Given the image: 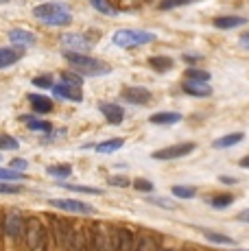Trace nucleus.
<instances>
[{"mask_svg":"<svg viewBox=\"0 0 249 251\" xmlns=\"http://www.w3.org/2000/svg\"><path fill=\"white\" fill-rule=\"evenodd\" d=\"M25 175L22 171H16V168H2L0 166V181H22Z\"/></svg>","mask_w":249,"mask_h":251,"instance_id":"obj_25","label":"nucleus"},{"mask_svg":"<svg viewBox=\"0 0 249 251\" xmlns=\"http://www.w3.org/2000/svg\"><path fill=\"white\" fill-rule=\"evenodd\" d=\"M133 188L140 192H153L155 190V183L149 181V179H142V177H138V179H133Z\"/></svg>","mask_w":249,"mask_h":251,"instance_id":"obj_33","label":"nucleus"},{"mask_svg":"<svg viewBox=\"0 0 249 251\" xmlns=\"http://www.w3.org/2000/svg\"><path fill=\"white\" fill-rule=\"evenodd\" d=\"M212 24L217 28H223V31H227V28H236V26H243V24H247V18H243V16H221V18H214Z\"/></svg>","mask_w":249,"mask_h":251,"instance_id":"obj_15","label":"nucleus"},{"mask_svg":"<svg viewBox=\"0 0 249 251\" xmlns=\"http://www.w3.org/2000/svg\"><path fill=\"white\" fill-rule=\"evenodd\" d=\"M28 100H31L33 109H35L37 114H49L52 109V100H49L46 96H40V94H31L28 96Z\"/></svg>","mask_w":249,"mask_h":251,"instance_id":"obj_20","label":"nucleus"},{"mask_svg":"<svg viewBox=\"0 0 249 251\" xmlns=\"http://www.w3.org/2000/svg\"><path fill=\"white\" fill-rule=\"evenodd\" d=\"M61 188L73 192H83V195H103L100 188H92V186H75V183H61Z\"/></svg>","mask_w":249,"mask_h":251,"instance_id":"obj_29","label":"nucleus"},{"mask_svg":"<svg viewBox=\"0 0 249 251\" xmlns=\"http://www.w3.org/2000/svg\"><path fill=\"white\" fill-rule=\"evenodd\" d=\"M232 203H234L232 195H219V197H214V199H210V205H212L214 210H225V207Z\"/></svg>","mask_w":249,"mask_h":251,"instance_id":"obj_31","label":"nucleus"},{"mask_svg":"<svg viewBox=\"0 0 249 251\" xmlns=\"http://www.w3.org/2000/svg\"><path fill=\"white\" fill-rule=\"evenodd\" d=\"M26 227V221L22 219L18 212H9L7 216H4V231H7L9 238L18 240L22 236V229Z\"/></svg>","mask_w":249,"mask_h":251,"instance_id":"obj_10","label":"nucleus"},{"mask_svg":"<svg viewBox=\"0 0 249 251\" xmlns=\"http://www.w3.org/2000/svg\"><path fill=\"white\" fill-rule=\"evenodd\" d=\"M181 90L190 96H210L212 94V88H210L208 81H193L186 79V83H181Z\"/></svg>","mask_w":249,"mask_h":251,"instance_id":"obj_13","label":"nucleus"},{"mask_svg":"<svg viewBox=\"0 0 249 251\" xmlns=\"http://www.w3.org/2000/svg\"><path fill=\"white\" fill-rule=\"evenodd\" d=\"M188 2H195V0H162L160 9H173V7H181V4H188Z\"/></svg>","mask_w":249,"mask_h":251,"instance_id":"obj_34","label":"nucleus"},{"mask_svg":"<svg viewBox=\"0 0 249 251\" xmlns=\"http://www.w3.org/2000/svg\"><path fill=\"white\" fill-rule=\"evenodd\" d=\"M61 46L66 48V52H83L88 55L90 48H92V42L88 40L81 33H68V35H61Z\"/></svg>","mask_w":249,"mask_h":251,"instance_id":"obj_6","label":"nucleus"},{"mask_svg":"<svg viewBox=\"0 0 249 251\" xmlns=\"http://www.w3.org/2000/svg\"><path fill=\"white\" fill-rule=\"evenodd\" d=\"M22 120H26V125L33 129V131H44V133H50V123H46V120H31L28 116H22Z\"/></svg>","mask_w":249,"mask_h":251,"instance_id":"obj_30","label":"nucleus"},{"mask_svg":"<svg viewBox=\"0 0 249 251\" xmlns=\"http://www.w3.org/2000/svg\"><path fill=\"white\" fill-rule=\"evenodd\" d=\"M92 243H94V249H97V251H109L107 245L112 243V240L105 236V231L100 229V227H94V238H92Z\"/></svg>","mask_w":249,"mask_h":251,"instance_id":"obj_24","label":"nucleus"},{"mask_svg":"<svg viewBox=\"0 0 249 251\" xmlns=\"http://www.w3.org/2000/svg\"><path fill=\"white\" fill-rule=\"evenodd\" d=\"M46 173L50 177H59V179H68L73 175V166L70 164H52V166H46Z\"/></svg>","mask_w":249,"mask_h":251,"instance_id":"obj_21","label":"nucleus"},{"mask_svg":"<svg viewBox=\"0 0 249 251\" xmlns=\"http://www.w3.org/2000/svg\"><path fill=\"white\" fill-rule=\"evenodd\" d=\"M241 166H243V168H249V155H245V157L241 160Z\"/></svg>","mask_w":249,"mask_h":251,"instance_id":"obj_43","label":"nucleus"},{"mask_svg":"<svg viewBox=\"0 0 249 251\" xmlns=\"http://www.w3.org/2000/svg\"><path fill=\"white\" fill-rule=\"evenodd\" d=\"M186 79H193V81H210V72H208V70H199V68H188V70H186Z\"/></svg>","mask_w":249,"mask_h":251,"instance_id":"obj_32","label":"nucleus"},{"mask_svg":"<svg viewBox=\"0 0 249 251\" xmlns=\"http://www.w3.org/2000/svg\"><path fill=\"white\" fill-rule=\"evenodd\" d=\"M243 138H245L243 131H234V133H227V136H223V138H217L212 142V147L214 149H229V147H234V144L243 142Z\"/></svg>","mask_w":249,"mask_h":251,"instance_id":"obj_16","label":"nucleus"},{"mask_svg":"<svg viewBox=\"0 0 249 251\" xmlns=\"http://www.w3.org/2000/svg\"><path fill=\"white\" fill-rule=\"evenodd\" d=\"M26 243L31 249H42L46 243V229L37 219L26 221Z\"/></svg>","mask_w":249,"mask_h":251,"instance_id":"obj_7","label":"nucleus"},{"mask_svg":"<svg viewBox=\"0 0 249 251\" xmlns=\"http://www.w3.org/2000/svg\"><path fill=\"white\" fill-rule=\"evenodd\" d=\"M221 181H223V183H234L236 179H234V177H221Z\"/></svg>","mask_w":249,"mask_h":251,"instance_id":"obj_44","label":"nucleus"},{"mask_svg":"<svg viewBox=\"0 0 249 251\" xmlns=\"http://www.w3.org/2000/svg\"><path fill=\"white\" fill-rule=\"evenodd\" d=\"M171 192H173L177 199H193V197L197 195V188H193V186H173Z\"/></svg>","mask_w":249,"mask_h":251,"instance_id":"obj_26","label":"nucleus"},{"mask_svg":"<svg viewBox=\"0 0 249 251\" xmlns=\"http://www.w3.org/2000/svg\"><path fill=\"white\" fill-rule=\"evenodd\" d=\"M52 94L61 100H73V103H81L83 100V92H81L79 85H70V83H57L52 85Z\"/></svg>","mask_w":249,"mask_h":251,"instance_id":"obj_9","label":"nucleus"},{"mask_svg":"<svg viewBox=\"0 0 249 251\" xmlns=\"http://www.w3.org/2000/svg\"><path fill=\"white\" fill-rule=\"evenodd\" d=\"M92 7L97 9V11L100 13H105V16H116V7H114L109 0H92Z\"/></svg>","mask_w":249,"mask_h":251,"instance_id":"obj_28","label":"nucleus"},{"mask_svg":"<svg viewBox=\"0 0 249 251\" xmlns=\"http://www.w3.org/2000/svg\"><path fill=\"white\" fill-rule=\"evenodd\" d=\"M155 40V33L140 31V28H121L112 35V42L118 48H136L142 44H151Z\"/></svg>","mask_w":249,"mask_h":251,"instance_id":"obj_3","label":"nucleus"},{"mask_svg":"<svg viewBox=\"0 0 249 251\" xmlns=\"http://www.w3.org/2000/svg\"><path fill=\"white\" fill-rule=\"evenodd\" d=\"M16 149H20V142L16 138L9 133H0V151H16Z\"/></svg>","mask_w":249,"mask_h":251,"instance_id":"obj_27","label":"nucleus"},{"mask_svg":"<svg viewBox=\"0 0 249 251\" xmlns=\"http://www.w3.org/2000/svg\"><path fill=\"white\" fill-rule=\"evenodd\" d=\"M33 85H37V88H52V79L50 76H35L33 79Z\"/></svg>","mask_w":249,"mask_h":251,"instance_id":"obj_38","label":"nucleus"},{"mask_svg":"<svg viewBox=\"0 0 249 251\" xmlns=\"http://www.w3.org/2000/svg\"><path fill=\"white\" fill-rule=\"evenodd\" d=\"M2 2H9V0H0V4H2Z\"/></svg>","mask_w":249,"mask_h":251,"instance_id":"obj_45","label":"nucleus"},{"mask_svg":"<svg viewBox=\"0 0 249 251\" xmlns=\"http://www.w3.org/2000/svg\"><path fill=\"white\" fill-rule=\"evenodd\" d=\"M151 203L153 205H160V207H166V210H173V207H177L175 203H173V201H169V199H162V197H155V199H153V197H151Z\"/></svg>","mask_w":249,"mask_h":251,"instance_id":"obj_37","label":"nucleus"},{"mask_svg":"<svg viewBox=\"0 0 249 251\" xmlns=\"http://www.w3.org/2000/svg\"><path fill=\"white\" fill-rule=\"evenodd\" d=\"M123 100L131 105H147L151 100V92L140 85H133V88H124L123 90Z\"/></svg>","mask_w":249,"mask_h":251,"instance_id":"obj_11","label":"nucleus"},{"mask_svg":"<svg viewBox=\"0 0 249 251\" xmlns=\"http://www.w3.org/2000/svg\"><path fill=\"white\" fill-rule=\"evenodd\" d=\"M112 247L114 251H133L136 249V238H133V234L129 229L118 227V229H114Z\"/></svg>","mask_w":249,"mask_h":251,"instance_id":"obj_8","label":"nucleus"},{"mask_svg":"<svg viewBox=\"0 0 249 251\" xmlns=\"http://www.w3.org/2000/svg\"><path fill=\"white\" fill-rule=\"evenodd\" d=\"M107 183H109V186H121V188H127V186H129V179H127V177H109Z\"/></svg>","mask_w":249,"mask_h":251,"instance_id":"obj_39","label":"nucleus"},{"mask_svg":"<svg viewBox=\"0 0 249 251\" xmlns=\"http://www.w3.org/2000/svg\"><path fill=\"white\" fill-rule=\"evenodd\" d=\"M197 149L195 142H179V144H173V147H166V149H160V151L151 153L153 160H177V157H186L188 153H193Z\"/></svg>","mask_w":249,"mask_h":251,"instance_id":"obj_5","label":"nucleus"},{"mask_svg":"<svg viewBox=\"0 0 249 251\" xmlns=\"http://www.w3.org/2000/svg\"><path fill=\"white\" fill-rule=\"evenodd\" d=\"M199 231L210 240V243H214V245H234V243H236V240H234L232 236L217 234V231H210V229H199Z\"/></svg>","mask_w":249,"mask_h":251,"instance_id":"obj_23","label":"nucleus"},{"mask_svg":"<svg viewBox=\"0 0 249 251\" xmlns=\"http://www.w3.org/2000/svg\"><path fill=\"white\" fill-rule=\"evenodd\" d=\"M0 160H2V155H0Z\"/></svg>","mask_w":249,"mask_h":251,"instance_id":"obj_46","label":"nucleus"},{"mask_svg":"<svg viewBox=\"0 0 249 251\" xmlns=\"http://www.w3.org/2000/svg\"><path fill=\"white\" fill-rule=\"evenodd\" d=\"M99 109H100V114L107 118L109 125H121L124 120V109L118 103H109V100H105V103H99Z\"/></svg>","mask_w":249,"mask_h":251,"instance_id":"obj_12","label":"nucleus"},{"mask_svg":"<svg viewBox=\"0 0 249 251\" xmlns=\"http://www.w3.org/2000/svg\"><path fill=\"white\" fill-rule=\"evenodd\" d=\"M238 221H243V223H249V207H247V210H243L241 214H238Z\"/></svg>","mask_w":249,"mask_h":251,"instance_id":"obj_42","label":"nucleus"},{"mask_svg":"<svg viewBox=\"0 0 249 251\" xmlns=\"http://www.w3.org/2000/svg\"><path fill=\"white\" fill-rule=\"evenodd\" d=\"M7 37L13 42V44H18V46L35 44V35H33L31 31H26V28H11V31L7 33Z\"/></svg>","mask_w":249,"mask_h":251,"instance_id":"obj_14","label":"nucleus"},{"mask_svg":"<svg viewBox=\"0 0 249 251\" xmlns=\"http://www.w3.org/2000/svg\"><path fill=\"white\" fill-rule=\"evenodd\" d=\"M49 205L57 207V210H64V212H73V214H83V216L97 214V207L90 203H83L79 199H49Z\"/></svg>","mask_w":249,"mask_h":251,"instance_id":"obj_4","label":"nucleus"},{"mask_svg":"<svg viewBox=\"0 0 249 251\" xmlns=\"http://www.w3.org/2000/svg\"><path fill=\"white\" fill-rule=\"evenodd\" d=\"M64 57L68 59V64L73 66V70H76L79 75L83 76H103V75H109L112 68L103 61L94 59L90 55H83V52H66L64 50Z\"/></svg>","mask_w":249,"mask_h":251,"instance_id":"obj_2","label":"nucleus"},{"mask_svg":"<svg viewBox=\"0 0 249 251\" xmlns=\"http://www.w3.org/2000/svg\"><path fill=\"white\" fill-rule=\"evenodd\" d=\"M33 18L44 24H50V26H66V24L73 22V13L66 4L61 2H44L37 4L33 9Z\"/></svg>","mask_w":249,"mask_h":251,"instance_id":"obj_1","label":"nucleus"},{"mask_svg":"<svg viewBox=\"0 0 249 251\" xmlns=\"http://www.w3.org/2000/svg\"><path fill=\"white\" fill-rule=\"evenodd\" d=\"M149 120L153 125H177L181 120V114L179 112H157Z\"/></svg>","mask_w":249,"mask_h":251,"instance_id":"obj_17","label":"nucleus"},{"mask_svg":"<svg viewBox=\"0 0 249 251\" xmlns=\"http://www.w3.org/2000/svg\"><path fill=\"white\" fill-rule=\"evenodd\" d=\"M238 44H241V48L249 50V31H247V33H243V35L238 37Z\"/></svg>","mask_w":249,"mask_h":251,"instance_id":"obj_40","label":"nucleus"},{"mask_svg":"<svg viewBox=\"0 0 249 251\" xmlns=\"http://www.w3.org/2000/svg\"><path fill=\"white\" fill-rule=\"evenodd\" d=\"M61 79H64L66 83H70V85H79V88H81V83H83V79L73 75V72H61Z\"/></svg>","mask_w":249,"mask_h":251,"instance_id":"obj_35","label":"nucleus"},{"mask_svg":"<svg viewBox=\"0 0 249 251\" xmlns=\"http://www.w3.org/2000/svg\"><path fill=\"white\" fill-rule=\"evenodd\" d=\"M18 59H22V50H13V48H0V70L13 66Z\"/></svg>","mask_w":249,"mask_h":251,"instance_id":"obj_18","label":"nucleus"},{"mask_svg":"<svg viewBox=\"0 0 249 251\" xmlns=\"http://www.w3.org/2000/svg\"><path fill=\"white\" fill-rule=\"evenodd\" d=\"M26 166H28L26 160H13L11 162V168H16V171H25Z\"/></svg>","mask_w":249,"mask_h":251,"instance_id":"obj_41","label":"nucleus"},{"mask_svg":"<svg viewBox=\"0 0 249 251\" xmlns=\"http://www.w3.org/2000/svg\"><path fill=\"white\" fill-rule=\"evenodd\" d=\"M136 251H157V247H155V243H153L151 238H142L140 243H138Z\"/></svg>","mask_w":249,"mask_h":251,"instance_id":"obj_36","label":"nucleus"},{"mask_svg":"<svg viewBox=\"0 0 249 251\" xmlns=\"http://www.w3.org/2000/svg\"><path fill=\"white\" fill-rule=\"evenodd\" d=\"M124 140L123 138H112V140H105V142L97 144V153L100 155H112V153H116L118 149H123Z\"/></svg>","mask_w":249,"mask_h":251,"instance_id":"obj_19","label":"nucleus"},{"mask_svg":"<svg viewBox=\"0 0 249 251\" xmlns=\"http://www.w3.org/2000/svg\"><path fill=\"white\" fill-rule=\"evenodd\" d=\"M149 66L153 70H160V72H166V70H171L175 66V61L171 59V57H166V55H157V57H151L149 59Z\"/></svg>","mask_w":249,"mask_h":251,"instance_id":"obj_22","label":"nucleus"}]
</instances>
